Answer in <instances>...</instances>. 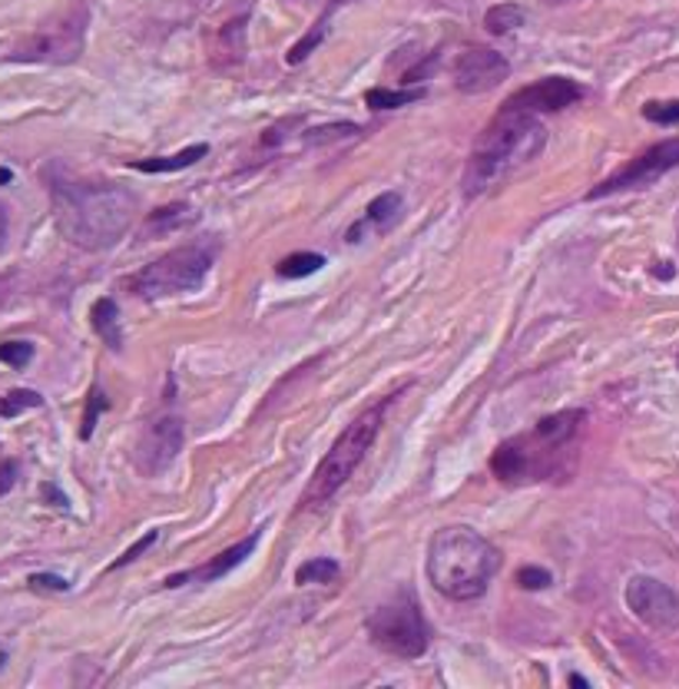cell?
<instances>
[{"mask_svg": "<svg viewBox=\"0 0 679 689\" xmlns=\"http://www.w3.org/2000/svg\"><path fill=\"white\" fill-rule=\"evenodd\" d=\"M584 96L581 83L567 80V77H543L524 90H517L504 106L511 109H524V113H557V109H567L571 103H577Z\"/></svg>", "mask_w": 679, "mask_h": 689, "instance_id": "13", "label": "cell"}, {"mask_svg": "<svg viewBox=\"0 0 679 689\" xmlns=\"http://www.w3.org/2000/svg\"><path fill=\"white\" fill-rule=\"evenodd\" d=\"M517 584H520L524 591H543V587L553 584V577H550L547 570H540V567H520V570H517Z\"/></svg>", "mask_w": 679, "mask_h": 689, "instance_id": "27", "label": "cell"}, {"mask_svg": "<svg viewBox=\"0 0 679 689\" xmlns=\"http://www.w3.org/2000/svg\"><path fill=\"white\" fill-rule=\"evenodd\" d=\"M338 567L335 560H328V557H315V560H305L298 570H295V584H331L335 577H338Z\"/></svg>", "mask_w": 679, "mask_h": 689, "instance_id": "20", "label": "cell"}, {"mask_svg": "<svg viewBox=\"0 0 679 689\" xmlns=\"http://www.w3.org/2000/svg\"><path fill=\"white\" fill-rule=\"evenodd\" d=\"M520 24H524V11H520L517 4H497V8H491V11L484 14V27H488V34H494V37H504V34L517 31Z\"/></svg>", "mask_w": 679, "mask_h": 689, "instance_id": "19", "label": "cell"}, {"mask_svg": "<svg viewBox=\"0 0 679 689\" xmlns=\"http://www.w3.org/2000/svg\"><path fill=\"white\" fill-rule=\"evenodd\" d=\"M388 405H391V398H382L378 405L365 408L342 434H338V441L321 457V465L315 468V475L308 478V484L302 491V507H318L349 484V478L365 462V454L372 451V444L385 424Z\"/></svg>", "mask_w": 679, "mask_h": 689, "instance_id": "5", "label": "cell"}, {"mask_svg": "<svg viewBox=\"0 0 679 689\" xmlns=\"http://www.w3.org/2000/svg\"><path fill=\"white\" fill-rule=\"evenodd\" d=\"M189 222H196V212L189 206H166L147 219V236H153V233L163 236V233H173V229H183Z\"/></svg>", "mask_w": 679, "mask_h": 689, "instance_id": "18", "label": "cell"}, {"mask_svg": "<svg viewBox=\"0 0 679 689\" xmlns=\"http://www.w3.org/2000/svg\"><path fill=\"white\" fill-rule=\"evenodd\" d=\"M106 408V398L99 395V388L90 392V405H86V414H83V428H80V437H90L93 428H96V414Z\"/></svg>", "mask_w": 679, "mask_h": 689, "instance_id": "29", "label": "cell"}, {"mask_svg": "<svg viewBox=\"0 0 679 689\" xmlns=\"http://www.w3.org/2000/svg\"><path fill=\"white\" fill-rule=\"evenodd\" d=\"M156 540H160V530H150V534H147V537H140V540H137V544H133L130 550H124V557H117V560H113V563H109V570H120V567L133 563V560H137V557H140L143 550H150V547H153Z\"/></svg>", "mask_w": 679, "mask_h": 689, "instance_id": "28", "label": "cell"}, {"mask_svg": "<svg viewBox=\"0 0 679 689\" xmlns=\"http://www.w3.org/2000/svg\"><path fill=\"white\" fill-rule=\"evenodd\" d=\"M643 117L649 120V124H659V127H672V124H679V100H666V103H646L643 106Z\"/></svg>", "mask_w": 679, "mask_h": 689, "instance_id": "25", "label": "cell"}, {"mask_svg": "<svg viewBox=\"0 0 679 689\" xmlns=\"http://www.w3.org/2000/svg\"><path fill=\"white\" fill-rule=\"evenodd\" d=\"M50 199L63 240L86 253L120 243L137 212V196L117 183L50 176Z\"/></svg>", "mask_w": 679, "mask_h": 689, "instance_id": "1", "label": "cell"}, {"mask_svg": "<svg viewBox=\"0 0 679 689\" xmlns=\"http://www.w3.org/2000/svg\"><path fill=\"white\" fill-rule=\"evenodd\" d=\"M14 179V173L11 170H0V183H11Z\"/></svg>", "mask_w": 679, "mask_h": 689, "instance_id": "34", "label": "cell"}, {"mask_svg": "<svg viewBox=\"0 0 679 689\" xmlns=\"http://www.w3.org/2000/svg\"><path fill=\"white\" fill-rule=\"evenodd\" d=\"M0 663H4V653H0Z\"/></svg>", "mask_w": 679, "mask_h": 689, "instance_id": "36", "label": "cell"}, {"mask_svg": "<svg viewBox=\"0 0 679 689\" xmlns=\"http://www.w3.org/2000/svg\"><path fill=\"white\" fill-rule=\"evenodd\" d=\"M14 484H17V465L4 462V465H0V494H8Z\"/></svg>", "mask_w": 679, "mask_h": 689, "instance_id": "31", "label": "cell"}, {"mask_svg": "<svg viewBox=\"0 0 679 689\" xmlns=\"http://www.w3.org/2000/svg\"><path fill=\"white\" fill-rule=\"evenodd\" d=\"M183 441H186V424L179 421V418H173V414H166V418H160V421H153L143 434H140V441H137V468L143 471V475H160V471H166L173 462H176V454L183 451Z\"/></svg>", "mask_w": 679, "mask_h": 689, "instance_id": "11", "label": "cell"}, {"mask_svg": "<svg viewBox=\"0 0 679 689\" xmlns=\"http://www.w3.org/2000/svg\"><path fill=\"white\" fill-rule=\"evenodd\" d=\"M398 212H401V196H398V192H382L378 199H372V202H368L365 219L352 229L349 240H355L365 225H368V229H378V233H388V229L398 222Z\"/></svg>", "mask_w": 679, "mask_h": 689, "instance_id": "16", "label": "cell"}, {"mask_svg": "<svg viewBox=\"0 0 679 689\" xmlns=\"http://www.w3.org/2000/svg\"><path fill=\"white\" fill-rule=\"evenodd\" d=\"M501 570V550L471 527H441L428 544V584L447 600L484 597L491 577Z\"/></svg>", "mask_w": 679, "mask_h": 689, "instance_id": "2", "label": "cell"}, {"mask_svg": "<svg viewBox=\"0 0 679 689\" xmlns=\"http://www.w3.org/2000/svg\"><path fill=\"white\" fill-rule=\"evenodd\" d=\"M90 322H93V331L103 338V344H109L113 352L124 349V328H120V308L113 299H96L93 308H90Z\"/></svg>", "mask_w": 679, "mask_h": 689, "instance_id": "15", "label": "cell"}, {"mask_svg": "<svg viewBox=\"0 0 679 689\" xmlns=\"http://www.w3.org/2000/svg\"><path fill=\"white\" fill-rule=\"evenodd\" d=\"M206 153H209V147H206V143H196V147H186V150H179V153H173V156H150V160L133 163V166H137L140 173H179V170L196 166Z\"/></svg>", "mask_w": 679, "mask_h": 689, "instance_id": "17", "label": "cell"}, {"mask_svg": "<svg viewBox=\"0 0 679 689\" xmlns=\"http://www.w3.org/2000/svg\"><path fill=\"white\" fill-rule=\"evenodd\" d=\"M256 544H259V530L256 534H249L246 540H239L236 547H230V550H222L219 557H212L209 563H202V567H192V570H183V573H173V577H166V587H183V584H192V581H199V584H215V581H222L225 573L230 570H236L253 550H256Z\"/></svg>", "mask_w": 679, "mask_h": 689, "instance_id": "14", "label": "cell"}, {"mask_svg": "<svg viewBox=\"0 0 679 689\" xmlns=\"http://www.w3.org/2000/svg\"><path fill=\"white\" fill-rule=\"evenodd\" d=\"M627 607L653 630H672L679 623V594L653 577H633L627 584Z\"/></svg>", "mask_w": 679, "mask_h": 689, "instance_id": "10", "label": "cell"}, {"mask_svg": "<svg viewBox=\"0 0 679 689\" xmlns=\"http://www.w3.org/2000/svg\"><path fill=\"white\" fill-rule=\"evenodd\" d=\"M543 143H547V130L534 113L504 106L484 127V133L478 137L471 150V160L465 170V192L468 196L484 192L488 186H494L517 166L530 163L543 150Z\"/></svg>", "mask_w": 679, "mask_h": 689, "instance_id": "4", "label": "cell"}, {"mask_svg": "<svg viewBox=\"0 0 679 689\" xmlns=\"http://www.w3.org/2000/svg\"><path fill=\"white\" fill-rule=\"evenodd\" d=\"M34 359V344L31 341H4L0 344V362L11 369H27Z\"/></svg>", "mask_w": 679, "mask_h": 689, "instance_id": "24", "label": "cell"}, {"mask_svg": "<svg viewBox=\"0 0 679 689\" xmlns=\"http://www.w3.org/2000/svg\"><path fill=\"white\" fill-rule=\"evenodd\" d=\"M86 21L90 17H86V8L83 4L63 11L60 17L47 21L31 37H24L14 47L11 60H17V63H73L83 54Z\"/></svg>", "mask_w": 679, "mask_h": 689, "instance_id": "8", "label": "cell"}, {"mask_svg": "<svg viewBox=\"0 0 679 689\" xmlns=\"http://www.w3.org/2000/svg\"><path fill=\"white\" fill-rule=\"evenodd\" d=\"M8 236H11V206L0 202V253L8 246Z\"/></svg>", "mask_w": 679, "mask_h": 689, "instance_id": "32", "label": "cell"}, {"mask_svg": "<svg viewBox=\"0 0 679 689\" xmlns=\"http://www.w3.org/2000/svg\"><path fill=\"white\" fill-rule=\"evenodd\" d=\"M44 405V398L37 395V392H31V388H14V392H8V395H0V418H17V414H24V411H31V408H40Z\"/></svg>", "mask_w": 679, "mask_h": 689, "instance_id": "22", "label": "cell"}, {"mask_svg": "<svg viewBox=\"0 0 679 689\" xmlns=\"http://www.w3.org/2000/svg\"><path fill=\"white\" fill-rule=\"evenodd\" d=\"M212 256L215 253L206 243L179 246L160 256L156 262H150L147 269H140L133 279H127V289L140 299H166V295L196 292L212 269Z\"/></svg>", "mask_w": 679, "mask_h": 689, "instance_id": "6", "label": "cell"}, {"mask_svg": "<svg viewBox=\"0 0 679 689\" xmlns=\"http://www.w3.org/2000/svg\"><path fill=\"white\" fill-rule=\"evenodd\" d=\"M511 77V63L488 47L465 50L455 63V86L461 93H488Z\"/></svg>", "mask_w": 679, "mask_h": 689, "instance_id": "12", "label": "cell"}, {"mask_svg": "<svg viewBox=\"0 0 679 689\" xmlns=\"http://www.w3.org/2000/svg\"><path fill=\"white\" fill-rule=\"evenodd\" d=\"M338 4H346V0H338Z\"/></svg>", "mask_w": 679, "mask_h": 689, "instance_id": "37", "label": "cell"}, {"mask_svg": "<svg viewBox=\"0 0 679 689\" xmlns=\"http://www.w3.org/2000/svg\"><path fill=\"white\" fill-rule=\"evenodd\" d=\"M31 587H34V591H57V594H63L70 584H67L63 577H54V573H34V577H31Z\"/></svg>", "mask_w": 679, "mask_h": 689, "instance_id": "30", "label": "cell"}, {"mask_svg": "<svg viewBox=\"0 0 679 689\" xmlns=\"http://www.w3.org/2000/svg\"><path fill=\"white\" fill-rule=\"evenodd\" d=\"M424 96V90H385V86H375V90H368L365 93V103L372 106V109H398V106H408V103H414V100H421Z\"/></svg>", "mask_w": 679, "mask_h": 689, "instance_id": "21", "label": "cell"}, {"mask_svg": "<svg viewBox=\"0 0 679 689\" xmlns=\"http://www.w3.org/2000/svg\"><path fill=\"white\" fill-rule=\"evenodd\" d=\"M14 295V276H0V308H4Z\"/></svg>", "mask_w": 679, "mask_h": 689, "instance_id": "33", "label": "cell"}, {"mask_svg": "<svg viewBox=\"0 0 679 689\" xmlns=\"http://www.w3.org/2000/svg\"><path fill=\"white\" fill-rule=\"evenodd\" d=\"M325 21H328V17H321L318 31H308V34H305V40H298V44L285 54V60H289V63H302V60L308 57V50L321 44V37H325Z\"/></svg>", "mask_w": 679, "mask_h": 689, "instance_id": "26", "label": "cell"}, {"mask_svg": "<svg viewBox=\"0 0 679 689\" xmlns=\"http://www.w3.org/2000/svg\"><path fill=\"white\" fill-rule=\"evenodd\" d=\"M584 411H557L540 418L530 431L497 444L491 454V471L504 484H537L560 471V457L567 454L584 428Z\"/></svg>", "mask_w": 679, "mask_h": 689, "instance_id": "3", "label": "cell"}, {"mask_svg": "<svg viewBox=\"0 0 679 689\" xmlns=\"http://www.w3.org/2000/svg\"><path fill=\"white\" fill-rule=\"evenodd\" d=\"M368 637L378 650H385L388 656H398V659H418L431 646L428 620L411 594H405L391 604H382L368 617Z\"/></svg>", "mask_w": 679, "mask_h": 689, "instance_id": "7", "label": "cell"}, {"mask_svg": "<svg viewBox=\"0 0 679 689\" xmlns=\"http://www.w3.org/2000/svg\"><path fill=\"white\" fill-rule=\"evenodd\" d=\"M543 4H567V0H543Z\"/></svg>", "mask_w": 679, "mask_h": 689, "instance_id": "35", "label": "cell"}, {"mask_svg": "<svg viewBox=\"0 0 679 689\" xmlns=\"http://www.w3.org/2000/svg\"><path fill=\"white\" fill-rule=\"evenodd\" d=\"M321 266H325L321 256H315V253H295V256H285L279 262V276L282 279H305V276H315Z\"/></svg>", "mask_w": 679, "mask_h": 689, "instance_id": "23", "label": "cell"}, {"mask_svg": "<svg viewBox=\"0 0 679 689\" xmlns=\"http://www.w3.org/2000/svg\"><path fill=\"white\" fill-rule=\"evenodd\" d=\"M676 166H679V140H663V143L649 147L646 153H640L636 160H630L627 166H620L600 186H594L590 199H604V196H613V192H623V189H643Z\"/></svg>", "mask_w": 679, "mask_h": 689, "instance_id": "9", "label": "cell"}]
</instances>
